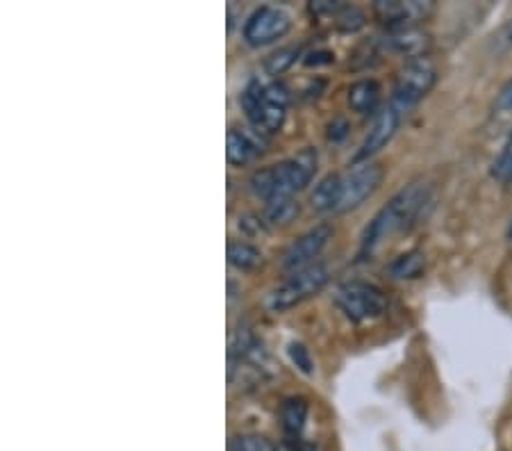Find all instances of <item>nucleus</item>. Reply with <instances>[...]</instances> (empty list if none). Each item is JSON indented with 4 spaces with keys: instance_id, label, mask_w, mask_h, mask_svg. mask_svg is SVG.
Segmentation results:
<instances>
[{
    "instance_id": "f257e3e1",
    "label": "nucleus",
    "mask_w": 512,
    "mask_h": 451,
    "mask_svg": "<svg viewBox=\"0 0 512 451\" xmlns=\"http://www.w3.org/2000/svg\"><path fill=\"white\" fill-rule=\"evenodd\" d=\"M426 203H431V187L424 180L410 183L399 194H394L387 205L376 212V217L369 221L365 233H362L360 258H369L378 249V244L385 242L394 233L408 231L421 217Z\"/></svg>"
},
{
    "instance_id": "f03ea898",
    "label": "nucleus",
    "mask_w": 512,
    "mask_h": 451,
    "mask_svg": "<svg viewBox=\"0 0 512 451\" xmlns=\"http://www.w3.org/2000/svg\"><path fill=\"white\" fill-rule=\"evenodd\" d=\"M317 164V151L305 146V149L292 155V158L253 171V176L249 178V190L253 196L264 201L292 196L310 185V180L317 174Z\"/></svg>"
},
{
    "instance_id": "7ed1b4c3",
    "label": "nucleus",
    "mask_w": 512,
    "mask_h": 451,
    "mask_svg": "<svg viewBox=\"0 0 512 451\" xmlns=\"http://www.w3.org/2000/svg\"><path fill=\"white\" fill-rule=\"evenodd\" d=\"M242 108L255 133L262 137L276 135L287 117L289 89L278 80L267 82V85H262L260 80H251L242 94Z\"/></svg>"
},
{
    "instance_id": "20e7f679",
    "label": "nucleus",
    "mask_w": 512,
    "mask_h": 451,
    "mask_svg": "<svg viewBox=\"0 0 512 451\" xmlns=\"http://www.w3.org/2000/svg\"><path fill=\"white\" fill-rule=\"evenodd\" d=\"M330 281V272L324 262H312V265L296 269L289 274L283 283L276 285L274 290L267 294L264 306L271 313H285V310L299 306V303L308 301L324 290L326 283Z\"/></svg>"
},
{
    "instance_id": "39448f33",
    "label": "nucleus",
    "mask_w": 512,
    "mask_h": 451,
    "mask_svg": "<svg viewBox=\"0 0 512 451\" xmlns=\"http://www.w3.org/2000/svg\"><path fill=\"white\" fill-rule=\"evenodd\" d=\"M437 82V67L431 57H415L403 64L396 73V82L392 89V108L401 114L415 108V105L431 92Z\"/></svg>"
},
{
    "instance_id": "423d86ee",
    "label": "nucleus",
    "mask_w": 512,
    "mask_h": 451,
    "mask_svg": "<svg viewBox=\"0 0 512 451\" xmlns=\"http://www.w3.org/2000/svg\"><path fill=\"white\" fill-rule=\"evenodd\" d=\"M335 303L344 313V317L355 324L381 317L387 310V297L381 287L362 281H351L337 287Z\"/></svg>"
},
{
    "instance_id": "0eeeda50",
    "label": "nucleus",
    "mask_w": 512,
    "mask_h": 451,
    "mask_svg": "<svg viewBox=\"0 0 512 451\" xmlns=\"http://www.w3.org/2000/svg\"><path fill=\"white\" fill-rule=\"evenodd\" d=\"M385 171L378 162H353L349 171L340 174V205L337 215L360 208L381 187Z\"/></svg>"
},
{
    "instance_id": "6e6552de",
    "label": "nucleus",
    "mask_w": 512,
    "mask_h": 451,
    "mask_svg": "<svg viewBox=\"0 0 512 451\" xmlns=\"http://www.w3.org/2000/svg\"><path fill=\"white\" fill-rule=\"evenodd\" d=\"M289 28H292V19H289V14L285 10L264 5L258 7V10L249 16V21L244 23V41L253 48L269 46L274 44V41L283 39Z\"/></svg>"
},
{
    "instance_id": "1a4fd4ad",
    "label": "nucleus",
    "mask_w": 512,
    "mask_h": 451,
    "mask_svg": "<svg viewBox=\"0 0 512 451\" xmlns=\"http://www.w3.org/2000/svg\"><path fill=\"white\" fill-rule=\"evenodd\" d=\"M374 16L387 26V30H403V28H419V23L428 21L435 12V3L426 0H376Z\"/></svg>"
},
{
    "instance_id": "9d476101",
    "label": "nucleus",
    "mask_w": 512,
    "mask_h": 451,
    "mask_svg": "<svg viewBox=\"0 0 512 451\" xmlns=\"http://www.w3.org/2000/svg\"><path fill=\"white\" fill-rule=\"evenodd\" d=\"M330 237H333V226L330 224H319L310 228L308 233H303L299 240H294L287 246L283 258H280V265L287 272H296V269L312 265L319 258V253L326 249Z\"/></svg>"
},
{
    "instance_id": "9b49d317",
    "label": "nucleus",
    "mask_w": 512,
    "mask_h": 451,
    "mask_svg": "<svg viewBox=\"0 0 512 451\" xmlns=\"http://www.w3.org/2000/svg\"><path fill=\"white\" fill-rule=\"evenodd\" d=\"M399 123H401V112L392 108V105H387V108L378 112L374 123H371L365 142L360 146V151L355 153L353 162H369L371 155H376L394 137Z\"/></svg>"
},
{
    "instance_id": "f8f14e48",
    "label": "nucleus",
    "mask_w": 512,
    "mask_h": 451,
    "mask_svg": "<svg viewBox=\"0 0 512 451\" xmlns=\"http://www.w3.org/2000/svg\"><path fill=\"white\" fill-rule=\"evenodd\" d=\"M383 51L406 55L408 60H415V57H426L431 51L433 39L428 32L419 28H403V30H387V35L381 39Z\"/></svg>"
},
{
    "instance_id": "ddd939ff",
    "label": "nucleus",
    "mask_w": 512,
    "mask_h": 451,
    "mask_svg": "<svg viewBox=\"0 0 512 451\" xmlns=\"http://www.w3.org/2000/svg\"><path fill=\"white\" fill-rule=\"evenodd\" d=\"M264 139L258 133H246V130L230 128L228 130V142H226V158L235 167H244L260 158L264 153Z\"/></svg>"
},
{
    "instance_id": "4468645a",
    "label": "nucleus",
    "mask_w": 512,
    "mask_h": 451,
    "mask_svg": "<svg viewBox=\"0 0 512 451\" xmlns=\"http://www.w3.org/2000/svg\"><path fill=\"white\" fill-rule=\"evenodd\" d=\"M308 410V399L301 395L287 397L280 404V424H283L287 438H301L305 422H308Z\"/></svg>"
},
{
    "instance_id": "2eb2a0df",
    "label": "nucleus",
    "mask_w": 512,
    "mask_h": 451,
    "mask_svg": "<svg viewBox=\"0 0 512 451\" xmlns=\"http://www.w3.org/2000/svg\"><path fill=\"white\" fill-rule=\"evenodd\" d=\"M378 103H381V85L376 80L365 78L349 87V105L353 112L371 114L378 108Z\"/></svg>"
},
{
    "instance_id": "dca6fc26",
    "label": "nucleus",
    "mask_w": 512,
    "mask_h": 451,
    "mask_svg": "<svg viewBox=\"0 0 512 451\" xmlns=\"http://www.w3.org/2000/svg\"><path fill=\"white\" fill-rule=\"evenodd\" d=\"M312 210L328 215L333 212L337 215V205H340V174H330L315 187V192L310 194Z\"/></svg>"
},
{
    "instance_id": "f3484780",
    "label": "nucleus",
    "mask_w": 512,
    "mask_h": 451,
    "mask_svg": "<svg viewBox=\"0 0 512 451\" xmlns=\"http://www.w3.org/2000/svg\"><path fill=\"white\" fill-rule=\"evenodd\" d=\"M299 215H301V205L296 203L292 196H280V199L267 201L262 217L269 226H289Z\"/></svg>"
},
{
    "instance_id": "a211bd4d",
    "label": "nucleus",
    "mask_w": 512,
    "mask_h": 451,
    "mask_svg": "<svg viewBox=\"0 0 512 451\" xmlns=\"http://www.w3.org/2000/svg\"><path fill=\"white\" fill-rule=\"evenodd\" d=\"M262 251L249 242H230L228 244V262L239 272H253L262 265Z\"/></svg>"
},
{
    "instance_id": "6ab92c4d",
    "label": "nucleus",
    "mask_w": 512,
    "mask_h": 451,
    "mask_svg": "<svg viewBox=\"0 0 512 451\" xmlns=\"http://www.w3.org/2000/svg\"><path fill=\"white\" fill-rule=\"evenodd\" d=\"M426 269V256L421 251H408L401 253L399 258H394L387 267V274L392 278H399V281H406V278H417Z\"/></svg>"
},
{
    "instance_id": "aec40b11",
    "label": "nucleus",
    "mask_w": 512,
    "mask_h": 451,
    "mask_svg": "<svg viewBox=\"0 0 512 451\" xmlns=\"http://www.w3.org/2000/svg\"><path fill=\"white\" fill-rule=\"evenodd\" d=\"M299 55H301V46L278 48L274 55L267 57V62H264V71H267L269 76H280V73H285L296 60H299Z\"/></svg>"
},
{
    "instance_id": "412c9836",
    "label": "nucleus",
    "mask_w": 512,
    "mask_h": 451,
    "mask_svg": "<svg viewBox=\"0 0 512 451\" xmlns=\"http://www.w3.org/2000/svg\"><path fill=\"white\" fill-rule=\"evenodd\" d=\"M230 451H278V447L269 438L260 433H239L230 440Z\"/></svg>"
},
{
    "instance_id": "4be33fe9",
    "label": "nucleus",
    "mask_w": 512,
    "mask_h": 451,
    "mask_svg": "<svg viewBox=\"0 0 512 451\" xmlns=\"http://www.w3.org/2000/svg\"><path fill=\"white\" fill-rule=\"evenodd\" d=\"M365 23H367L365 12L355 5H342V10L335 14V26L342 32H358L365 28Z\"/></svg>"
},
{
    "instance_id": "5701e85b",
    "label": "nucleus",
    "mask_w": 512,
    "mask_h": 451,
    "mask_svg": "<svg viewBox=\"0 0 512 451\" xmlns=\"http://www.w3.org/2000/svg\"><path fill=\"white\" fill-rule=\"evenodd\" d=\"M287 354H289V360H292L301 374H305V376L315 374V360H312L310 349L305 347L303 342H289Z\"/></svg>"
},
{
    "instance_id": "b1692460",
    "label": "nucleus",
    "mask_w": 512,
    "mask_h": 451,
    "mask_svg": "<svg viewBox=\"0 0 512 451\" xmlns=\"http://www.w3.org/2000/svg\"><path fill=\"white\" fill-rule=\"evenodd\" d=\"M492 176L497 178V180H501V183L512 185V133L508 137V142L503 144L499 158L494 160Z\"/></svg>"
},
{
    "instance_id": "393cba45",
    "label": "nucleus",
    "mask_w": 512,
    "mask_h": 451,
    "mask_svg": "<svg viewBox=\"0 0 512 451\" xmlns=\"http://www.w3.org/2000/svg\"><path fill=\"white\" fill-rule=\"evenodd\" d=\"M490 46L494 53H510L512 51V19H508L497 32H494L490 39Z\"/></svg>"
},
{
    "instance_id": "a878e982",
    "label": "nucleus",
    "mask_w": 512,
    "mask_h": 451,
    "mask_svg": "<svg viewBox=\"0 0 512 451\" xmlns=\"http://www.w3.org/2000/svg\"><path fill=\"white\" fill-rule=\"evenodd\" d=\"M239 231L246 233V235H260L269 228L267 221H264V217L260 215H253V212H249V215H242L237 221Z\"/></svg>"
},
{
    "instance_id": "bb28decb",
    "label": "nucleus",
    "mask_w": 512,
    "mask_h": 451,
    "mask_svg": "<svg viewBox=\"0 0 512 451\" xmlns=\"http://www.w3.org/2000/svg\"><path fill=\"white\" fill-rule=\"evenodd\" d=\"M346 135H349V121L342 119V117H335L333 121L328 123V133H326L328 142L337 144V142H342Z\"/></svg>"
},
{
    "instance_id": "cd10ccee",
    "label": "nucleus",
    "mask_w": 512,
    "mask_h": 451,
    "mask_svg": "<svg viewBox=\"0 0 512 451\" xmlns=\"http://www.w3.org/2000/svg\"><path fill=\"white\" fill-rule=\"evenodd\" d=\"M342 10V3H330V0H317V3H310V12L315 16H330L335 19V14Z\"/></svg>"
},
{
    "instance_id": "c85d7f7f",
    "label": "nucleus",
    "mask_w": 512,
    "mask_h": 451,
    "mask_svg": "<svg viewBox=\"0 0 512 451\" xmlns=\"http://www.w3.org/2000/svg\"><path fill=\"white\" fill-rule=\"evenodd\" d=\"M333 62H335V55L330 51H324V48L308 53L303 60L305 67H321V64H333Z\"/></svg>"
},
{
    "instance_id": "c756f323",
    "label": "nucleus",
    "mask_w": 512,
    "mask_h": 451,
    "mask_svg": "<svg viewBox=\"0 0 512 451\" xmlns=\"http://www.w3.org/2000/svg\"><path fill=\"white\" fill-rule=\"evenodd\" d=\"M494 105H497V110H501V112L512 110V80L501 87V92L497 94V103Z\"/></svg>"
},
{
    "instance_id": "7c9ffc66",
    "label": "nucleus",
    "mask_w": 512,
    "mask_h": 451,
    "mask_svg": "<svg viewBox=\"0 0 512 451\" xmlns=\"http://www.w3.org/2000/svg\"><path fill=\"white\" fill-rule=\"evenodd\" d=\"M287 445L292 451H319L317 445H312V442L303 438H287Z\"/></svg>"
}]
</instances>
